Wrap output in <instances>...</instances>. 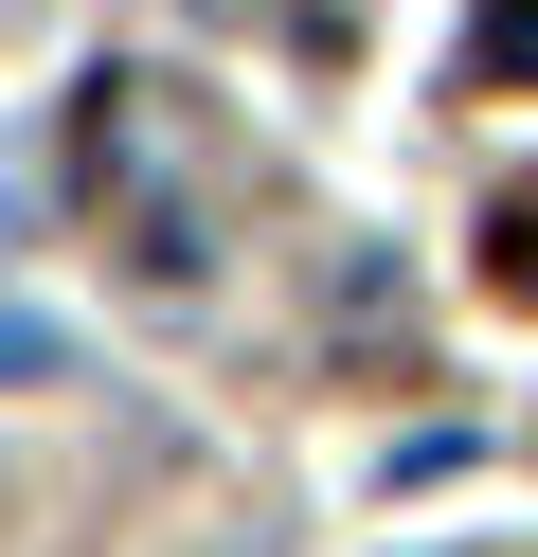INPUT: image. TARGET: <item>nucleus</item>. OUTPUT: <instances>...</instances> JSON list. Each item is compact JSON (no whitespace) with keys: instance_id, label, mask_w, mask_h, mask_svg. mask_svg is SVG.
<instances>
[{"instance_id":"f03ea898","label":"nucleus","mask_w":538,"mask_h":557,"mask_svg":"<svg viewBox=\"0 0 538 557\" xmlns=\"http://www.w3.org/2000/svg\"><path fill=\"white\" fill-rule=\"evenodd\" d=\"M485 288H521V306H538V198H502V216H485Z\"/></svg>"},{"instance_id":"f257e3e1","label":"nucleus","mask_w":538,"mask_h":557,"mask_svg":"<svg viewBox=\"0 0 538 557\" xmlns=\"http://www.w3.org/2000/svg\"><path fill=\"white\" fill-rule=\"evenodd\" d=\"M72 181H90V216H108V252L143 270V288H198L215 270V198H198V162H179V90H143V73H108L90 90V126H72Z\"/></svg>"},{"instance_id":"7ed1b4c3","label":"nucleus","mask_w":538,"mask_h":557,"mask_svg":"<svg viewBox=\"0 0 538 557\" xmlns=\"http://www.w3.org/2000/svg\"><path fill=\"white\" fill-rule=\"evenodd\" d=\"M485 54H502V73H538V0H502V18H485Z\"/></svg>"}]
</instances>
